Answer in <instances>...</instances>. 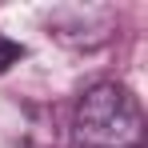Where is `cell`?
<instances>
[{
	"label": "cell",
	"instance_id": "1",
	"mask_svg": "<svg viewBox=\"0 0 148 148\" xmlns=\"http://www.w3.org/2000/svg\"><path fill=\"white\" fill-rule=\"evenodd\" d=\"M144 112L132 88L116 80H100L84 88L76 104V140L80 148H140Z\"/></svg>",
	"mask_w": 148,
	"mask_h": 148
},
{
	"label": "cell",
	"instance_id": "2",
	"mask_svg": "<svg viewBox=\"0 0 148 148\" xmlns=\"http://www.w3.org/2000/svg\"><path fill=\"white\" fill-rule=\"evenodd\" d=\"M108 16H112V8H104V4H68V8H60L48 20V28H52V36L60 44H68V48H100L112 32L108 28H92V20L100 24Z\"/></svg>",
	"mask_w": 148,
	"mask_h": 148
},
{
	"label": "cell",
	"instance_id": "3",
	"mask_svg": "<svg viewBox=\"0 0 148 148\" xmlns=\"http://www.w3.org/2000/svg\"><path fill=\"white\" fill-rule=\"evenodd\" d=\"M20 60H24V44H16L12 36L0 32V72H8V68L20 64Z\"/></svg>",
	"mask_w": 148,
	"mask_h": 148
}]
</instances>
